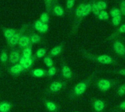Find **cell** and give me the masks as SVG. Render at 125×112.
I'll use <instances>...</instances> for the list:
<instances>
[{
    "instance_id": "obj_26",
    "label": "cell",
    "mask_w": 125,
    "mask_h": 112,
    "mask_svg": "<svg viewBox=\"0 0 125 112\" xmlns=\"http://www.w3.org/2000/svg\"><path fill=\"white\" fill-rule=\"evenodd\" d=\"M40 20L43 23H48L50 21V17L48 15V12H43L41 13L40 17Z\"/></svg>"
},
{
    "instance_id": "obj_43",
    "label": "cell",
    "mask_w": 125,
    "mask_h": 112,
    "mask_svg": "<svg viewBox=\"0 0 125 112\" xmlns=\"http://www.w3.org/2000/svg\"></svg>"
},
{
    "instance_id": "obj_37",
    "label": "cell",
    "mask_w": 125,
    "mask_h": 112,
    "mask_svg": "<svg viewBox=\"0 0 125 112\" xmlns=\"http://www.w3.org/2000/svg\"><path fill=\"white\" fill-rule=\"evenodd\" d=\"M44 1L47 10L46 12H49L51 10V7H53V0H44Z\"/></svg>"
},
{
    "instance_id": "obj_8",
    "label": "cell",
    "mask_w": 125,
    "mask_h": 112,
    "mask_svg": "<svg viewBox=\"0 0 125 112\" xmlns=\"http://www.w3.org/2000/svg\"><path fill=\"white\" fill-rule=\"evenodd\" d=\"M31 41H30L29 35L23 34L21 35V38L19 40L18 44V48L23 50L25 48L31 47Z\"/></svg>"
},
{
    "instance_id": "obj_38",
    "label": "cell",
    "mask_w": 125,
    "mask_h": 112,
    "mask_svg": "<svg viewBox=\"0 0 125 112\" xmlns=\"http://www.w3.org/2000/svg\"><path fill=\"white\" fill-rule=\"evenodd\" d=\"M48 29H49V26H48V23H43L40 30L39 31V33H41V34H44V33H46L48 31Z\"/></svg>"
},
{
    "instance_id": "obj_42",
    "label": "cell",
    "mask_w": 125,
    "mask_h": 112,
    "mask_svg": "<svg viewBox=\"0 0 125 112\" xmlns=\"http://www.w3.org/2000/svg\"><path fill=\"white\" fill-rule=\"evenodd\" d=\"M57 0H53V2H55V1H56Z\"/></svg>"
},
{
    "instance_id": "obj_18",
    "label": "cell",
    "mask_w": 125,
    "mask_h": 112,
    "mask_svg": "<svg viewBox=\"0 0 125 112\" xmlns=\"http://www.w3.org/2000/svg\"><path fill=\"white\" fill-rule=\"evenodd\" d=\"M53 13L57 16V17H63L64 16V14H65V12H64V8L59 5V4H56L54 6H53Z\"/></svg>"
},
{
    "instance_id": "obj_36",
    "label": "cell",
    "mask_w": 125,
    "mask_h": 112,
    "mask_svg": "<svg viewBox=\"0 0 125 112\" xmlns=\"http://www.w3.org/2000/svg\"><path fill=\"white\" fill-rule=\"evenodd\" d=\"M42 24H43V23H42L40 19H38V20H37V21H34V24H33V28H34L37 32H39V31L40 30V29H41Z\"/></svg>"
},
{
    "instance_id": "obj_9",
    "label": "cell",
    "mask_w": 125,
    "mask_h": 112,
    "mask_svg": "<svg viewBox=\"0 0 125 112\" xmlns=\"http://www.w3.org/2000/svg\"><path fill=\"white\" fill-rule=\"evenodd\" d=\"M94 112H103L105 109V103L101 99H96L92 103Z\"/></svg>"
},
{
    "instance_id": "obj_39",
    "label": "cell",
    "mask_w": 125,
    "mask_h": 112,
    "mask_svg": "<svg viewBox=\"0 0 125 112\" xmlns=\"http://www.w3.org/2000/svg\"><path fill=\"white\" fill-rule=\"evenodd\" d=\"M114 73L118 74L119 76H125V68H121V69H116V70H114L112 71Z\"/></svg>"
},
{
    "instance_id": "obj_25",
    "label": "cell",
    "mask_w": 125,
    "mask_h": 112,
    "mask_svg": "<svg viewBox=\"0 0 125 112\" xmlns=\"http://www.w3.org/2000/svg\"><path fill=\"white\" fill-rule=\"evenodd\" d=\"M96 4L97 7H98V9L101 11V10H105L108 7V4L106 1H103V0H99V1H96Z\"/></svg>"
},
{
    "instance_id": "obj_34",
    "label": "cell",
    "mask_w": 125,
    "mask_h": 112,
    "mask_svg": "<svg viewBox=\"0 0 125 112\" xmlns=\"http://www.w3.org/2000/svg\"><path fill=\"white\" fill-rule=\"evenodd\" d=\"M75 4V0H67L66 1V8L69 11H72Z\"/></svg>"
},
{
    "instance_id": "obj_17",
    "label": "cell",
    "mask_w": 125,
    "mask_h": 112,
    "mask_svg": "<svg viewBox=\"0 0 125 112\" xmlns=\"http://www.w3.org/2000/svg\"><path fill=\"white\" fill-rule=\"evenodd\" d=\"M17 31H18L17 29H12V28H6V27L2 28L3 34H4V37L7 39V40H9L10 38H12L13 37V35L17 32Z\"/></svg>"
},
{
    "instance_id": "obj_24",
    "label": "cell",
    "mask_w": 125,
    "mask_h": 112,
    "mask_svg": "<svg viewBox=\"0 0 125 112\" xmlns=\"http://www.w3.org/2000/svg\"><path fill=\"white\" fill-rule=\"evenodd\" d=\"M47 53V50L45 48H40L37 49V51L35 53V56L38 59H42L45 56V54Z\"/></svg>"
},
{
    "instance_id": "obj_31",
    "label": "cell",
    "mask_w": 125,
    "mask_h": 112,
    "mask_svg": "<svg viewBox=\"0 0 125 112\" xmlns=\"http://www.w3.org/2000/svg\"><path fill=\"white\" fill-rule=\"evenodd\" d=\"M7 61H9V55L7 54L6 51H2L0 54V62L1 63H6Z\"/></svg>"
},
{
    "instance_id": "obj_2",
    "label": "cell",
    "mask_w": 125,
    "mask_h": 112,
    "mask_svg": "<svg viewBox=\"0 0 125 112\" xmlns=\"http://www.w3.org/2000/svg\"><path fill=\"white\" fill-rule=\"evenodd\" d=\"M80 53L83 56V57L88 61L94 62V63H98L104 65H117L116 60L112 57L110 55L108 54H94L89 51L84 49V48H81L79 50Z\"/></svg>"
},
{
    "instance_id": "obj_5",
    "label": "cell",
    "mask_w": 125,
    "mask_h": 112,
    "mask_svg": "<svg viewBox=\"0 0 125 112\" xmlns=\"http://www.w3.org/2000/svg\"><path fill=\"white\" fill-rule=\"evenodd\" d=\"M112 47L116 55L125 59V45L121 40L116 39L113 40Z\"/></svg>"
},
{
    "instance_id": "obj_13",
    "label": "cell",
    "mask_w": 125,
    "mask_h": 112,
    "mask_svg": "<svg viewBox=\"0 0 125 112\" xmlns=\"http://www.w3.org/2000/svg\"><path fill=\"white\" fill-rule=\"evenodd\" d=\"M61 73L62 77L65 79H71L73 78V71L71 68L66 64H63L62 65Z\"/></svg>"
},
{
    "instance_id": "obj_15",
    "label": "cell",
    "mask_w": 125,
    "mask_h": 112,
    "mask_svg": "<svg viewBox=\"0 0 125 112\" xmlns=\"http://www.w3.org/2000/svg\"><path fill=\"white\" fill-rule=\"evenodd\" d=\"M63 49H64V45L63 44L56 45L53 48H52L51 49V51H49V56H51V57L57 56L62 52Z\"/></svg>"
},
{
    "instance_id": "obj_19",
    "label": "cell",
    "mask_w": 125,
    "mask_h": 112,
    "mask_svg": "<svg viewBox=\"0 0 125 112\" xmlns=\"http://www.w3.org/2000/svg\"><path fill=\"white\" fill-rule=\"evenodd\" d=\"M92 1L86 3L85 6H84V8H83V20L85 19L86 17H88L89 15V14L92 13Z\"/></svg>"
},
{
    "instance_id": "obj_14",
    "label": "cell",
    "mask_w": 125,
    "mask_h": 112,
    "mask_svg": "<svg viewBox=\"0 0 125 112\" xmlns=\"http://www.w3.org/2000/svg\"><path fill=\"white\" fill-rule=\"evenodd\" d=\"M44 105L46 109L49 112H57L59 111V107L56 103L51 101H45Z\"/></svg>"
},
{
    "instance_id": "obj_30",
    "label": "cell",
    "mask_w": 125,
    "mask_h": 112,
    "mask_svg": "<svg viewBox=\"0 0 125 112\" xmlns=\"http://www.w3.org/2000/svg\"><path fill=\"white\" fill-rule=\"evenodd\" d=\"M122 15H119V16H116V17H114L112 18L111 19V23L113 26H119V24L121 23L122 22Z\"/></svg>"
},
{
    "instance_id": "obj_22",
    "label": "cell",
    "mask_w": 125,
    "mask_h": 112,
    "mask_svg": "<svg viewBox=\"0 0 125 112\" xmlns=\"http://www.w3.org/2000/svg\"><path fill=\"white\" fill-rule=\"evenodd\" d=\"M31 74L33 76L37 77V78H40L46 75V71L43 69H40V68H36L34 70H32Z\"/></svg>"
},
{
    "instance_id": "obj_11",
    "label": "cell",
    "mask_w": 125,
    "mask_h": 112,
    "mask_svg": "<svg viewBox=\"0 0 125 112\" xmlns=\"http://www.w3.org/2000/svg\"><path fill=\"white\" fill-rule=\"evenodd\" d=\"M18 63H20L25 70L29 69V67H31L33 65L34 63V58L30 57V58H26L23 56H21V58L19 59Z\"/></svg>"
},
{
    "instance_id": "obj_35",
    "label": "cell",
    "mask_w": 125,
    "mask_h": 112,
    "mask_svg": "<svg viewBox=\"0 0 125 112\" xmlns=\"http://www.w3.org/2000/svg\"><path fill=\"white\" fill-rule=\"evenodd\" d=\"M117 95L120 97H122V96H125V84H122V85H120L117 90V92H116Z\"/></svg>"
},
{
    "instance_id": "obj_32",
    "label": "cell",
    "mask_w": 125,
    "mask_h": 112,
    "mask_svg": "<svg viewBox=\"0 0 125 112\" xmlns=\"http://www.w3.org/2000/svg\"><path fill=\"white\" fill-rule=\"evenodd\" d=\"M92 1V13H93L95 16H98L100 10L98 9V7H97V4H96V0H92L91 1Z\"/></svg>"
},
{
    "instance_id": "obj_29",
    "label": "cell",
    "mask_w": 125,
    "mask_h": 112,
    "mask_svg": "<svg viewBox=\"0 0 125 112\" xmlns=\"http://www.w3.org/2000/svg\"><path fill=\"white\" fill-rule=\"evenodd\" d=\"M109 15L110 16H111L112 18L114 17H116V16H119V15H121L122 13H121V10L118 7H114L112 8L110 12H109Z\"/></svg>"
},
{
    "instance_id": "obj_6",
    "label": "cell",
    "mask_w": 125,
    "mask_h": 112,
    "mask_svg": "<svg viewBox=\"0 0 125 112\" xmlns=\"http://www.w3.org/2000/svg\"><path fill=\"white\" fill-rule=\"evenodd\" d=\"M26 26H28V25H23L21 29L18 30L17 32L13 35V37L12 38H10L9 40H7V43L9 45V46L13 48L15 47V45H17L18 44V42H19V40L21 37V35L23 34V32H25L26 30Z\"/></svg>"
},
{
    "instance_id": "obj_33",
    "label": "cell",
    "mask_w": 125,
    "mask_h": 112,
    "mask_svg": "<svg viewBox=\"0 0 125 112\" xmlns=\"http://www.w3.org/2000/svg\"><path fill=\"white\" fill-rule=\"evenodd\" d=\"M56 71H57L56 67L55 66H52V67H51L48 68V70L46 72V75L48 77H53V76H54L56 75Z\"/></svg>"
},
{
    "instance_id": "obj_41",
    "label": "cell",
    "mask_w": 125,
    "mask_h": 112,
    "mask_svg": "<svg viewBox=\"0 0 125 112\" xmlns=\"http://www.w3.org/2000/svg\"><path fill=\"white\" fill-rule=\"evenodd\" d=\"M118 109H119L120 111L125 112V101H122V102L118 106Z\"/></svg>"
},
{
    "instance_id": "obj_27",
    "label": "cell",
    "mask_w": 125,
    "mask_h": 112,
    "mask_svg": "<svg viewBox=\"0 0 125 112\" xmlns=\"http://www.w3.org/2000/svg\"><path fill=\"white\" fill-rule=\"evenodd\" d=\"M43 62L44 64L49 68L52 66H53V60L52 59V57L51 56H46L43 58Z\"/></svg>"
},
{
    "instance_id": "obj_3",
    "label": "cell",
    "mask_w": 125,
    "mask_h": 112,
    "mask_svg": "<svg viewBox=\"0 0 125 112\" xmlns=\"http://www.w3.org/2000/svg\"><path fill=\"white\" fill-rule=\"evenodd\" d=\"M117 82L114 80V79H110V78H99L96 81V87L97 89L103 92H106L111 90L113 87H114L116 85Z\"/></svg>"
},
{
    "instance_id": "obj_7",
    "label": "cell",
    "mask_w": 125,
    "mask_h": 112,
    "mask_svg": "<svg viewBox=\"0 0 125 112\" xmlns=\"http://www.w3.org/2000/svg\"><path fill=\"white\" fill-rule=\"evenodd\" d=\"M66 82L62 81H54L51 82L48 87V91L51 93H58L64 88Z\"/></svg>"
},
{
    "instance_id": "obj_1",
    "label": "cell",
    "mask_w": 125,
    "mask_h": 112,
    "mask_svg": "<svg viewBox=\"0 0 125 112\" xmlns=\"http://www.w3.org/2000/svg\"><path fill=\"white\" fill-rule=\"evenodd\" d=\"M98 73H99L98 70L94 71L89 76H88L86 78L83 79L82 81L75 84L70 92V94H69L70 98L71 100H75L79 98L80 96H81L83 94H84L85 92L87 90V89L89 87V86L92 84V81L95 79L97 74Z\"/></svg>"
},
{
    "instance_id": "obj_16",
    "label": "cell",
    "mask_w": 125,
    "mask_h": 112,
    "mask_svg": "<svg viewBox=\"0 0 125 112\" xmlns=\"http://www.w3.org/2000/svg\"><path fill=\"white\" fill-rule=\"evenodd\" d=\"M122 34H125V23L121 24L119 27L116 30V32L108 38V40H114V39H115L116 37H118L119 35Z\"/></svg>"
},
{
    "instance_id": "obj_28",
    "label": "cell",
    "mask_w": 125,
    "mask_h": 112,
    "mask_svg": "<svg viewBox=\"0 0 125 112\" xmlns=\"http://www.w3.org/2000/svg\"><path fill=\"white\" fill-rule=\"evenodd\" d=\"M22 56L26 57V58H30L32 57V50L31 47H27L23 49L22 51Z\"/></svg>"
},
{
    "instance_id": "obj_40",
    "label": "cell",
    "mask_w": 125,
    "mask_h": 112,
    "mask_svg": "<svg viewBox=\"0 0 125 112\" xmlns=\"http://www.w3.org/2000/svg\"><path fill=\"white\" fill-rule=\"evenodd\" d=\"M119 9H120V10H121L122 15L125 16V0H121Z\"/></svg>"
},
{
    "instance_id": "obj_10",
    "label": "cell",
    "mask_w": 125,
    "mask_h": 112,
    "mask_svg": "<svg viewBox=\"0 0 125 112\" xmlns=\"http://www.w3.org/2000/svg\"><path fill=\"white\" fill-rule=\"evenodd\" d=\"M21 58L20 53L16 49H12L10 51L9 54V62L12 65H15L19 62V59Z\"/></svg>"
},
{
    "instance_id": "obj_23",
    "label": "cell",
    "mask_w": 125,
    "mask_h": 112,
    "mask_svg": "<svg viewBox=\"0 0 125 112\" xmlns=\"http://www.w3.org/2000/svg\"><path fill=\"white\" fill-rule=\"evenodd\" d=\"M109 18L110 15L106 10H101L97 16V18L100 21H107L109 19Z\"/></svg>"
},
{
    "instance_id": "obj_21",
    "label": "cell",
    "mask_w": 125,
    "mask_h": 112,
    "mask_svg": "<svg viewBox=\"0 0 125 112\" xmlns=\"http://www.w3.org/2000/svg\"><path fill=\"white\" fill-rule=\"evenodd\" d=\"M29 39H30V41H31V45L32 44H38L41 42V37L40 35H39L38 34H36V33H31L29 34Z\"/></svg>"
},
{
    "instance_id": "obj_4",
    "label": "cell",
    "mask_w": 125,
    "mask_h": 112,
    "mask_svg": "<svg viewBox=\"0 0 125 112\" xmlns=\"http://www.w3.org/2000/svg\"><path fill=\"white\" fill-rule=\"evenodd\" d=\"M85 4L86 3H83V2L80 3L75 10V17H74L73 27L72 29V34H75L76 32V31L79 28L83 21V12Z\"/></svg>"
},
{
    "instance_id": "obj_20",
    "label": "cell",
    "mask_w": 125,
    "mask_h": 112,
    "mask_svg": "<svg viewBox=\"0 0 125 112\" xmlns=\"http://www.w3.org/2000/svg\"><path fill=\"white\" fill-rule=\"evenodd\" d=\"M12 106L9 102H1L0 103V112H10Z\"/></svg>"
},
{
    "instance_id": "obj_12",
    "label": "cell",
    "mask_w": 125,
    "mask_h": 112,
    "mask_svg": "<svg viewBox=\"0 0 125 112\" xmlns=\"http://www.w3.org/2000/svg\"><path fill=\"white\" fill-rule=\"evenodd\" d=\"M23 67L20 64V63H16L15 65H12L10 68H9V73L12 75L14 76H18L20 75L22 72L24 71Z\"/></svg>"
}]
</instances>
